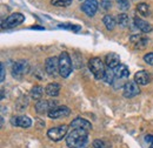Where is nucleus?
I'll use <instances>...</instances> for the list:
<instances>
[{
	"mask_svg": "<svg viewBox=\"0 0 153 148\" xmlns=\"http://www.w3.org/2000/svg\"><path fill=\"white\" fill-rule=\"evenodd\" d=\"M88 144V130L72 128L66 138V145L70 148H85Z\"/></svg>",
	"mask_w": 153,
	"mask_h": 148,
	"instance_id": "nucleus-1",
	"label": "nucleus"
},
{
	"mask_svg": "<svg viewBox=\"0 0 153 148\" xmlns=\"http://www.w3.org/2000/svg\"><path fill=\"white\" fill-rule=\"evenodd\" d=\"M88 68L92 72V74L94 75L96 79H98V80L104 79L105 73H106V68H105V65L102 64L100 58H97V56L91 58L88 61Z\"/></svg>",
	"mask_w": 153,
	"mask_h": 148,
	"instance_id": "nucleus-2",
	"label": "nucleus"
},
{
	"mask_svg": "<svg viewBox=\"0 0 153 148\" xmlns=\"http://www.w3.org/2000/svg\"><path fill=\"white\" fill-rule=\"evenodd\" d=\"M72 72V61L67 52H62L59 56V73L62 78H67Z\"/></svg>",
	"mask_w": 153,
	"mask_h": 148,
	"instance_id": "nucleus-3",
	"label": "nucleus"
},
{
	"mask_svg": "<svg viewBox=\"0 0 153 148\" xmlns=\"http://www.w3.org/2000/svg\"><path fill=\"white\" fill-rule=\"evenodd\" d=\"M67 130H68V127L66 125L57 126V127H53L47 132V136L53 141H60L66 136Z\"/></svg>",
	"mask_w": 153,
	"mask_h": 148,
	"instance_id": "nucleus-4",
	"label": "nucleus"
},
{
	"mask_svg": "<svg viewBox=\"0 0 153 148\" xmlns=\"http://www.w3.org/2000/svg\"><path fill=\"white\" fill-rule=\"evenodd\" d=\"M28 71H30V65L25 60H19L14 62L12 66V73L14 76H21L24 74L28 73Z\"/></svg>",
	"mask_w": 153,
	"mask_h": 148,
	"instance_id": "nucleus-5",
	"label": "nucleus"
},
{
	"mask_svg": "<svg viewBox=\"0 0 153 148\" xmlns=\"http://www.w3.org/2000/svg\"><path fill=\"white\" fill-rule=\"evenodd\" d=\"M45 70L48 75H57L58 71H59V58L56 56H52V58H48L46 59L45 61Z\"/></svg>",
	"mask_w": 153,
	"mask_h": 148,
	"instance_id": "nucleus-6",
	"label": "nucleus"
},
{
	"mask_svg": "<svg viewBox=\"0 0 153 148\" xmlns=\"http://www.w3.org/2000/svg\"><path fill=\"white\" fill-rule=\"evenodd\" d=\"M98 0H85V2L81 5V11L88 16V17H93L98 11Z\"/></svg>",
	"mask_w": 153,
	"mask_h": 148,
	"instance_id": "nucleus-7",
	"label": "nucleus"
},
{
	"mask_svg": "<svg viewBox=\"0 0 153 148\" xmlns=\"http://www.w3.org/2000/svg\"><path fill=\"white\" fill-rule=\"evenodd\" d=\"M57 107V101L52 100H41L36 104V111L38 113H48Z\"/></svg>",
	"mask_w": 153,
	"mask_h": 148,
	"instance_id": "nucleus-8",
	"label": "nucleus"
},
{
	"mask_svg": "<svg viewBox=\"0 0 153 148\" xmlns=\"http://www.w3.org/2000/svg\"><path fill=\"white\" fill-rule=\"evenodd\" d=\"M24 20H25V17H24L21 13H13V14H11V16L7 18L6 22L2 25V27H4V28H12V27H16V26H18L20 24H22Z\"/></svg>",
	"mask_w": 153,
	"mask_h": 148,
	"instance_id": "nucleus-9",
	"label": "nucleus"
},
{
	"mask_svg": "<svg viewBox=\"0 0 153 148\" xmlns=\"http://www.w3.org/2000/svg\"><path fill=\"white\" fill-rule=\"evenodd\" d=\"M140 93V88L137 82L128 81L124 85V96L125 98H134Z\"/></svg>",
	"mask_w": 153,
	"mask_h": 148,
	"instance_id": "nucleus-10",
	"label": "nucleus"
},
{
	"mask_svg": "<svg viewBox=\"0 0 153 148\" xmlns=\"http://www.w3.org/2000/svg\"><path fill=\"white\" fill-rule=\"evenodd\" d=\"M70 113H71V110L68 107H66V106H59L58 107L57 106L51 112H48L47 115L51 119H59V118H65V116L70 115Z\"/></svg>",
	"mask_w": 153,
	"mask_h": 148,
	"instance_id": "nucleus-11",
	"label": "nucleus"
},
{
	"mask_svg": "<svg viewBox=\"0 0 153 148\" xmlns=\"http://www.w3.org/2000/svg\"><path fill=\"white\" fill-rule=\"evenodd\" d=\"M11 124L13 126H17V127H21V128H28L31 125H32V121L28 116H25V115H19V116H13L11 119Z\"/></svg>",
	"mask_w": 153,
	"mask_h": 148,
	"instance_id": "nucleus-12",
	"label": "nucleus"
},
{
	"mask_svg": "<svg viewBox=\"0 0 153 148\" xmlns=\"http://www.w3.org/2000/svg\"><path fill=\"white\" fill-rule=\"evenodd\" d=\"M134 81L138 84V85H143V86H145V85H147V84H150V81H151V75L150 73L147 72V71H139V72H137L135 75H134Z\"/></svg>",
	"mask_w": 153,
	"mask_h": 148,
	"instance_id": "nucleus-13",
	"label": "nucleus"
},
{
	"mask_svg": "<svg viewBox=\"0 0 153 148\" xmlns=\"http://www.w3.org/2000/svg\"><path fill=\"white\" fill-rule=\"evenodd\" d=\"M130 40L133 44L135 50H144L149 44V39H146L143 36H132Z\"/></svg>",
	"mask_w": 153,
	"mask_h": 148,
	"instance_id": "nucleus-14",
	"label": "nucleus"
},
{
	"mask_svg": "<svg viewBox=\"0 0 153 148\" xmlns=\"http://www.w3.org/2000/svg\"><path fill=\"white\" fill-rule=\"evenodd\" d=\"M71 128H81V130H92V125L85 120V119H81V118H76L72 121L71 124Z\"/></svg>",
	"mask_w": 153,
	"mask_h": 148,
	"instance_id": "nucleus-15",
	"label": "nucleus"
},
{
	"mask_svg": "<svg viewBox=\"0 0 153 148\" xmlns=\"http://www.w3.org/2000/svg\"><path fill=\"white\" fill-rule=\"evenodd\" d=\"M134 25L143 33H149V32H151L153 30L151 24H149L147 21H145V20H143V19L140 18H134Z\"/></svg>",
	"mask_w": 153,
	"mask_h": 148,
	"instance_id": "nucleus-16",
	"label": "nucleus"
},
{
	"mask_svg": "<svg viewBox=\"0 0 153 148\" xmlns=\"http://www.w3.org/2000/svg\"><path fill=\"white\" fill-rule=\"evenodd\" d=\"M105 62H106V65H107L108 68L114 70L115 67H118L120 65V58H119L118 54H115V53H108L106 56Z\"/></svg>",
	"mask_w": 153,
	"mask_h": 148,
	"instance_id": "nucleus-17",
	"label": "nucleus"
},
{
	"mask_svg": "<svg viewBox=\"0 0 153 148\" xmlns=\"http://www.w3.org/2000/svg\"><path fill=\"white\" fill-rule=\"evenodd\" d=\"M114 74L118 79H121V80H125L130 76V70L126 65H119L118 67L114 68Z\"/></svg>",
	"mask_w": 153,
	"mask_h": 148,
	"instance_id": "nucleus-18",
	"label": "nucleus"
},
{
	"mask_svg": "<svg viewBox=\"0 0 153 148\" xmlns=\"http://www.w3.org/2000/svg\"><path fill=\"white\" fill-rule=\"evenodd\" d=\"M60 90H61V86H60L59 84L52 82V84H48V85H47L45 92H46L47 95H50V96H57L58 94L60 93Z\"/></svg>",
	"mask_w": 153,
	"mask_h": 148,
	"instance_id": "nucleus-19",
	"label": "nucleus"
},
{
	"mask_svg": "<svg viewBox=\"0 0 153 148\" xmlns=\"http://www.w3.org/2000/svg\"><path fill=\"white\" fill-rule=\"evenodd\" d=\"M102 21H104V25L106 26V28L110 30V31H112L114 28L115 22H117L112 16H105L104 19H102Z\"/></svg>",
	"mask_w": 153,
	"mask_h": 148,
	"instance_id": "nucleus-20",
	"label": "nucleus"
},
{
	"mask_svg": "<svg viewBox=\"0 0 153 148\" xmlns=\"http://www.w3.org/2000/svg\"><path fill=\"white\" fill-rule=\"evenodd\" d=\"M42 94H44V90H42L41 86H34V87L31 90V96H32V99H34V100L41 99Z\"/></svg>",
	"mask_w": 153,
	"mask_h": 148,
	"instance_id": "nucleus-21",
	"label": "nucleus"
},
{
	"mask_svg": "<svg viewBox=\"0 0 153 148\" xmlns=\"http://www.w3.org/2000/svg\"><path fill=\"white\" fill-rule=\"evenodd\" d=\"M137 11L143 16V17H147L150 16V6L145 2H141L137 6Z\"/></svg>",
	"mask_w": 153,
	"mask_h": 148,
	"instance_id": "nucleus-22",
	"label": "nucleus"
},
{
	"mask_svg": "<svg viewBox=\"0 0 153 148\" xmlns=\"http://www.w3.org/2000/svg\"><path fill=\"white\" fill-rule=\"evenodd\" d=\"M117 22L119 24V26L121 27H127L128 24H130V19H128V16L125 14V13H121L118 16V19H117Z\"/></svg>",
	"mask_w": 153,
	"mask_h": 148,
	"instance_id": "nucleus-23",
	"label": "nucleus"
},
{
	"mask_svg": "<svg viewBox=\"0 0 153 148\" xmlns=\"http://www.w3.org/2000/svg\"><path fill=\"white\" fill-rule=\"evenodd\" d=\"M114 78H115L114 71H113L112 68H108V67H107L105 76H104V80H105L107 84H113V82H114Z\"/></svg>",
	"mask_w": 153,
	"mask_h": 148,
	"instance_id": "nucleus-24",
	"label": "nucleus"
},
{
	"mask_svg": "<svg viewBox=\"0 0 153 148\" xmlns=\"http://www.w3.org/2000/svg\"><path fill=\"white\" fill-rule=\"evenodd\" d=\"M51 4L57 7H67L72 4V0H51Z\"/></svg>",
	"mask_w": 153,
	"mask_h": 148,
	"instance_id": "nucleus-25",
	"label": "nucleus"
},
{
	"mask_svg": "<svg viewBox=\"0 0 153 148\" xmlns=\"http://www.w3.org/2000/svg\"><path fill=\"white\" fill-rule=\"evenodd\" d=\"M117 2L119 6V10H121V11H126L130 8V1L128 0H117Z\"/></svg>",
	"mask_w": 153,
	"mask_h": 148,
	"instance_id": "nucleus-26",
	"label": "nucleus"
},
{
	"mask_svg": "<svg viewBox=\"0 0 153 148\" xmlns=\"http://www.w3.org/2000/svg\"><path fill=\"white\" fill-rule=\"evenodd\" d=\"M100 6L104 11H108L112 6V0H101L100 1Z\"/></svg>",
	"mask_w": 153,
	"mask_h": 148,
	"instance_id": "nucleus-27",
	"label": "nucleus"
},
{
	"mask_svg": "<svg viewBox=\"0 0 153 148\" xmlns=\"http://www.w3.org/2000/svg\"><path fill=\"white\" fill-rule=\"evenodd\" d=\"M93 148H106V144L102 140H94L93 142Z\"/></svg>",
	"mask_w": 153,
	"mask_h": 148,
	"instance_id": "nucleus-28",
	"label": "nucleus"
},
{
	"mask_svg": "<svg viewBox=\"0 0 153 148\" xmlns=\"http://www.w3.org/2000/svg\"><path fill=\"white\" fill-rule=\"evenodd\" d=\"M144 61H145V62H147L149 65L153 66V52L152 53H147L146 56H144Z\"/></svg>",
	"mask_w": 153,
	"mask_h": 148,
	"instance_id": "nucleus-29",
	"label": "nucleus"
},
{
	"mask_svg": "<svg viewBox=\"0 0 153 148\" xmlns=\"http://www.w3.org/2000/svg\"><path fill=\"white\" fill-rule=\"evenodd\" d=\"M0 67H1V76H0V81L2 82V81L5 80V66L1 64V66H0Z\"/></svg>",
	"mask_w": 153,
	"mask_h": 148,
	"instance_id": "nucleus-30",
	"label": "nucleus"
},
{
	"mask_svg": "<svg viewBox=\"0 0 153 148\" xmlns=\"http://www.w3.org/2000/svg\"><path fill=\"white\" fill-rule=\"evenodd\" d=\"M145 141H146L147 144H151V145H152L153 144V135H151V134L146 135V136H145Z\"/></svg>",
	"mask_w": 153,
	"mask_h": 148,
	"instance_id": "nucleus-31",
	"label": "nucleus"
},
{
	"mask_svg": "<svg viewBox=\"0 0 153 148\" xmlns=\"http://www.w3.org/2000/svg\"><path fill=\"white\" fill-rule=\"evenodd\" d=\"M150 148H153V146H151V147H150Z\"/></svg>",
	"mask_w": 153,
	"mask_h": 148,
	"instance_id": "nucleus-32",
	"label": "nucleus"
}]
</instances>
